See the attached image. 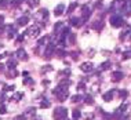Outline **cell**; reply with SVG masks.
<instances>
[{"label": "cell", "mask_w": 131, "mask_h": 120, "mask_svg": "<svg viewBox=\"0 0 131 120\" xmlns=\"http://www.w3.org/2000/svg\"><path fill=\"white\" fill-rule=\"evenodd\" d=\"M66 115H68V111L65 108H57V111L54 112V116L57 119H63Z\"/></svg>", "instance_id": "6da1fadb"}, {"label": "cell", "mask_w": 131, "mask_h": 120, "mask_svg": "<svg viewBox=\"0 0 131 120\" xmlns=\"http://www.w3.org/2000/svg\"><path fill=\"white\" fill-rule=\"evenodd\" d=\"M26 35H28V36H30V37H37V36H39V28H37V26H30V28H28Z\"/></svg>", "instance_id": "7a4b0ae2"}, {"label": "cell", "mask_w": 131, "mask_h": 120, "mask_svg": "<svg viewBox=\"0 0 131 120\" xmlns=\"http://www.w3.org/2000/svg\"><path fill=\"white\" fill-rule=\"evenodd\" d=\"M80 69L84 70V72H90V70L93 69V63L86 62V63H83V65H80Z\"/></svg>", "instance_id": "3957f363"}, {"label": "cell", "mask_w": 131, "mask_h": 120, "mask_svg": "<svg viewBox=\"0 0 131 120\" xmlns=\"http://www.w3.org/2000/svg\"><path fill=\"white\" fill-rule=\"evenodd\" d=\"M17 57H18L19 59H26V52L24 50H18L17 51Z\"/></svg>", "instance_id": "277c9868"}, {"label": "cell", "mask_w": 131, "mask_h": 120, "mask_svg": "<svg viewBox=\"0 0 131 120\" xmlns=\"http://www.w3.org/2000/svg\"><path fill=\"white\" fill-rule=\"evenodd\" d=\"M62 13H63V6H62V4H59V6H58V8H55V15H61Z\"/></svg>", "instance_id": "5b68a950"}, {"label": "cell", "mask_w": 131, "mask_h": 120, "mask_svg": "<svg viewBox=\"0 0 131 120\" xmlns=\"http://www.w3.org/2000/svg\"><path fill=\"white\" fill-rule=\"evenodd\" d=\"M22 95H24L22 93H17V94H15V95H14V97H13V98H14V101H19Z\"/></svg>", "instance_id": "8992f818"}, {"label": "cell", "mask_w": 131, "mask_h": 120, "mask_svg": "<svg viewBox=\"0 0 131 120\" xmlns=\"http://www.w3.org/2000/svg\"><path fill=\"white\" fill-rule=\"evenodd\" d=\"M79 116H80V112L77 111V109H75V111H73V117H75V119H77Z\"/></svg>", "instance_id": "52a82bcc"}, {"label": "cell", "mask_w": 131, "mask_h": 120, "mask_svg": "<svg viewBox=\"0 0 131 120\" xmlns=\"http://www.w3.org/2000/svg\"><path fill=\"white\" fill-rule=\"evenodd\" d=\"M6 112H7V111H6L4 106H0V113H6Z\"/></svg>", "instance_id": "ba28073f"}, {"label": "cell", "mask_w": 131, "mask_h": 120, "mask_svg": "<svg viewBox=\"0 0 131 120\" xmlns=\"http://www.w3.org/2000/svg\"><path fill=\"white\" fill-rule=\"evenodd\" d=\"M3 19H4V18H3V17H0V24H3Z\"/></svg>", "instance_id": "9c48e42d"}]
</instances>
